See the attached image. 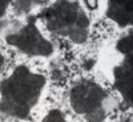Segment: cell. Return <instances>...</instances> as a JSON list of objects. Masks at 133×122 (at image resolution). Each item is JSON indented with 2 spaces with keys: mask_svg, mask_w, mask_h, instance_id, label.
<instances>
[{
  "mask_svg": "<svg viewBox=\"0 0 133 122\" xmlns=\"http://www.w3.org/2000/svg\"><path fill=\"white\" fill-rule=\"evenodd\" d=\"M47 80L43 74L20 65L0 84V112L19 119L29 117L39 102Z\"/></svg>",
  "mask_w": 133,
  "mask_h": 122,
  "instance_id": "1",
  "label": "cell"
},
{
  "mask_svg": "<svg viewBox=\"0 0 133 122\" xmlns=\"http://www.w3.org/2000/svg\"><path fill=\"white\" fill-rule=\"evenodd\" d=\"M43 19L49 32L76 44L89 36L91 19L81 0H56L43 12Z\"/></svg>",
  "mask_w": 133,
  "mask_h": 122,
  "instance_id": "2",
  "label": "cell"
},
{
  "mask_svg": "<svg viewBox=\"0 0 133 122\" xmlns=\"http://www.w3.org/2000/svg\"><path fill=\"white\" fill-rule=\"evenodd\" d=\"M69 101L72 109L88 122H103L115 106L104 88L89 80H81L73 85Z\"/></svg>",
  "mask_w": 133,
  "mask_h": 122,
  "instance_id": "3",
  "label": "cell"
},
{
  "mask_svg": "<svg viewBox=\"0 0 133 122\" xmlns=\"http://www.w3.org/2000/svg\"><path fill=\"white\" fill-rule=\"evenodd\" d=\"M5 41L32 57H47L53 53L52 42L41 35L35 23V17H29L24 24L7 32Z\"/></svg>",
  "mask_w": 133,
  "mask_h": 122,
  "instance_id": "4",
  "label": "cell"
},
{
  "mask_svg": "<svg viewBox=\"0 0 133 122\" xmlns=\"http://www.w3.org/2000/svg\"><path fill=\"white\" fill-rule=\"evenodd\" d=\"M116 51L121 59L113 68V82L133 110V32L116 42Z\"/></svg>",
  "mask_w": 133,
  "mask_h": 122,
  "instance_id": "5",
  "label": "cell"
},
{
  "mask_svg": "<svg viewBox=\"0 0 133 122\" xmlns=\"http://www.w3.org/2000/svg\"><path fill=\"white\" fill-rule=\"evenodd\" d=\"M107 16L120 27H133V0H108Z\"/></svg>",
  "mask_w": 133,
  "mask_h": 122,
  "instance_id": "6",
  "label": "cell"
},
{
  "mask_svg": "<svg viewBox=\"0 0 133 122\" xmlns=\"http://www.w3.org/2000/svg\"><path fill=\"white\" fill-rule=\"evenodd\" d=\"M45 0H15V8L20 13H29L31 11L43 4Z\"/></svg>",
  "mask_w": 133,
  "mask_h": 122,
  "instance_id": "7",
  "label": "cell"
},
{
  "mask_svg": "<svg viewBox=\"0 0 133 122\" xmlns=\"http://www.w3.org/2000/svg\"><path fill=\"white\" fill-rule=\"evenodd\" d=\"M40 122H68L65 119V116L57 109H53L44 117Z\"/></svg>",
  "mask_w": 133,
  "mask_h": 122,
  "instance_id": "8",
  "label": "cell"
},
{
  "mask_svg": "<svg viewBox=\"0 0 133 122\" xmlns=\"http://www.w3.org/2000/svg\"><path fill=\"white\" fill-rule=\"evenodd\" d=\"M11 2H12V0H0V17L5 13V11H7Z\"/></svg>",
  "mask_w": 133,
  "mask_h": 122,
  "instance_id": "9",
  "label": "cell"
},
{
  "mask_svg": "<svg viewBox=\"0 0 133 122\" xmlns=\"http://www.w3.org/2000/svg\"><path fill=\"white\" fill-rule=\"evenodd\" d=\"M87 5L91 8H96L97 7V0H87Z\"/></svg>",
  "mask_w": 133,
  "mask_h": 122,
  "instance_id": "10",
  "label": "cell"
},
{
  "mask_svg": "<svg viewBox=\"0 0 133 122\" xmlns=\"http://www.w3.org/2000/svg\"><path fill=\"white\" fill-rule=\"evenodd\" d=\"M3 64H4V57H3V53L0 52V73H2V69H3Z\"/></svg>",
  "mask_w": 133,
  "mask_h": 122,
  "instance_id": "11",
  "label": "cell"
}]
</instances>
